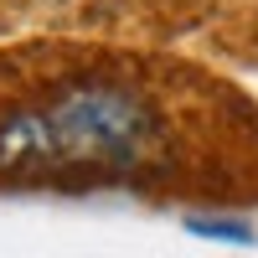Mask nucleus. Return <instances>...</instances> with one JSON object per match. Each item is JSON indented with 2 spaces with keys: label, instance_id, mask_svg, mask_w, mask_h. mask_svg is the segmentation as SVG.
<instances>
[{
  "label": "nucleus",
  "instance_id": "1",
  "mask_svg": "<svg viewBox=\"0 0 258 258\" xmlns=\"http://www.w3.org/2000/svg\"><path fill=\"white\" fill-rule=\"evenodd\" d=\"M165 155V114L119 73H73L0 109V186H124Z\"/></svg>",
  "mask_w": 258,
  "mask_h": 258
}]
</instances>
